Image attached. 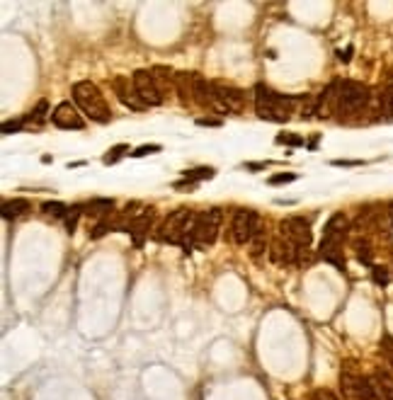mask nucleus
Returning a JSON list of instances; mask_svg holds the SVG:
<instances>
[{"mask_svg": "<svg viewBox=\"0 0 393 400\" xmlns=\"http://www.w3.org/2000/svg\"><path fill=\"white\" fill-rule=\"evenodd\" d=\"M83 206L80 204H75V206H70L68 213H66V228H68V233H73L75 231V226H78V218L83 216Z\"/></svg>", "mask_w": 393, "mask_h": 400, "instance_id": "27", "label": "nucleus"}, {"mask_svg": "<svg viewBox=\"0 0 393 400\" xmlns=\"http://www.w3.org/2000/svg\"><path fill=\"white\" fill-rule=\"evenodd\" d=\"M158 151H161V146H158V144H149V146L136 148L131 156H134V158H144V156H151V153H158Z\"/></svg>", "mask_w": 393, "mask_h": 400, "instance_id": "32", "label": "nucleus"}, {"mask_svg": "<svg viewBox=\"0 0 393 400\" xmlns=\"http://www.w3.org/2000/svg\"><path fill=\"white\" fill-rule=\"evenodd\" d=\"M354 253H357V260L362 262V265H371L374 262V250H371V243L367 238H357L352 243Z\"/></svg>", "mask_w": 393, "mask_h": 400, "instance_id": "23", "label": "nucleus"}, {"mask_svg": "<svg viewBox=\"0 0 393 400\" xmlns=\"http://www.w3.org/2000/svg\"><path fill=\"white\" fill-rule=\"evenodd\" d=\"M30 209H32L30 199H25V196H15V199L3 201V209H0V213H3V218H18Z\"/></svg>", "mask_w": 393, "mask_h": 400, "instance_id": "19", "label": "nucleus"}, {"mask_svg": "<svg viewBox=\"0 0 393 400\" xmlns=\"http://www.w3.org/2000/svg\"><path fill=\"white\" fill-rule=\"evenodd\" d=\"M194 221H196V213L192 209H187V206L175 209L173 213H168V218L163 221L158 238L173 245H182L185 250H189V235H192Z\"/></svg>", "mask_w": 393, "mask_h": 400, "instance_id": "4", "label": "nucleus"}, {"mask_svg": "<svg viewBox=\"0 0 393 400\" xmlns=\"http://www.w3.org/2000/svg\"><path fill=\"white\" fill-rule=\"evenodd\" d=\"M216 175L214 168H194V170H185L182 175V182L185 185H196L201 182V180H211Z\"/></svg>", "mask_w": 393, "mask_h": 400, "instance_id": "22", "label": "nucleus"}, {"mask_svg": "<svg viewBox=\"0 0 393 400\" xmlns=\"http://www.w3.org/2000/svg\"><path fill=\"white\" fill-rule=\"evenodd\" d=\"M248 245H250V255H253V257H260L262 253H270L272 240H270V235H267L265 223H260L258 231H255V235H253V240H250Z\"/></svg>", "mask_w": 393, "mask_h": 400, "instance_id": "20", "label": "nucleus"}, {"mask_svg": "<svg viewBox=\"0 0 393 400\" xmlns=\"http://www.w3.org/2000/svg\"><path fill=\"white\" fill-rule=\"evenodd\" d=\"M277 144L280 146H304V139L299 134H280L277 136Z\"/></svg>", "mask_w": 393, "mask_h": 400, "instance_id": "30", "label": "nucleus"}, {"mask_svg": "<svg viewBox=\"0 0 393 400\" xmlns=\"http://www.w3.org/2000/svg\"><path fill=\"white\" fill-rule=\"evenodd\" d=\"M25 119H15V122H5L3 124V134H15V131H20L22 127H25Z\"/></svg>", "mask_w": 393, "mask_h": 400, "instance_id": "34", "label": "nucleus"}, {"mask_svg": "<svg viewBox=\"0 0 393 400\" xmlns=\"http://www.w3.org/2000/svg\"><path fill=\"white\" fill-rule=\"evenodd\" d=\"M51 122L56 124L58 129H83L85 127L78 107L70 105V102H61V105H56V109L51 112Z\"/></svg>", "mask_w": 393, "mask_h": 400, "instance_id": "12", "label": "nucleus"}, {"mask_svg": "<svg viewBox=\"0 0 393 400\" xmlns=\"http://www.w3.org/2000/svg\"><path fill=\"white\" fill-rule=\"evenodd\" d=\"M112 209H114L112 199H92V201H87V204L83 206L85 216H95V218L112 216Z\"/></svg>", "mask_w": 393, "mask_h": 400, "instance_id": "21", "label": "nucleus"}, {"mask_svg": "<svg viewBox=\"0 0 393 400\" xmlns=\"http://www.w3.org/2000/svg\"><path fill=\"white\" fill-rule=\"evenodd\" d=\"M112 90H114V95L119 97V102H122L124 107L134 109V112H144V109H149L144 105V100L139 97V92H136L134 80L127 78V75H117V78L112 80Z\"/></svg>", "mask_w": 393, "mask_h": 400, "instance_id": "11", "label": "nucleus"}, {"mask_svg": "<svg viewBox=\"0 0 393 400\" xmlns=\"http://www.w3.org/2000/svg\"><path fill=\"white\" fill-rule=\"evenodd\" d=\"M248 170H265L267 168V163H248V165H245Z\"/></svg>", "mask_w": 393, "mask_h": 400, "instance_id": "36", "label": "nucleus"}, {"mask_svg": "<svg viewBox=\"0 0 393 400\" xmlns=\"http://www.w3.org/2000/svg\"><path fill=\"white\" fill-rule=\"evenodd\" d=\"M42 211L46 213V216H54V218H66V213H68V206H66L63 201H44Z\"/></svg>", "mask_w": 393, "mask_h": 400, "instance_id": "25", "label": "nucleus"}, {"mask_svg": "<svg viewBox=\"0 0 393 400\" xmlns=\"http://www.w3.org/2000/svg\"><path fill=\"white\" fill-rule=\"evenodd\" d=\"M245 107V95L238 87L214 80V112L218 114H240Z\"/></svg>", "mask_w": 393, "mask_h": 400, "instance_id": "8", "label": "nucleus"}, {"mask_svg": "<svg viewBox=\"0 0 393 400\" xmlns=\"http://www.w3.org/2000/svg\"><path fill=\"white\" fill-rule=\"evenodd\" d=\"M299 105H301V97L282 95V92H275L272 87L262 83L255 85V112L265 122H275V124L289 122L294 109Z\"/></svg>", "mask_w": 393, "mask_h": 400, "instance_id": "1", "label": "nucleus"}, {"mask_svg": "<svg viewBox=\"0 0 393 400\" xmlns=\"http://www.w3.org/2000/svg\"><path fill=\"white\" fill-rule=\"evenodd\" d=\"M131 80H134L136 92H139V97L144 100L146 107H161L163 102H166V97H163L161 87H158L151 70H146V68L136 70V73L131 75Z\"/></svg>", "mask_w": 393, "mask_h": 400, "instance_id": "10", "label": "nucleus"}, {"mask_svg": "<svg viewBox=\"0 0 393 400\" xmlns=\"http://www.w3.org/2000/svg\"><path fill=\"white\" fill-rule=\"evenodd\" d=\"M151 73H153V78H156L158 87H161L163 97H168L170 92H175V73L168 68V65H153Z\"/></svg>", "mask_w": 393, "mask_h": 400, "instance_id": "18", "label": "nucleus"}, {"mask_svg": "<svg viewBox=\"0 0 393 400\" xmlns=\"http://www.w3.org/2000/svg\"><path fill=\"white\" fill-rule=\"evenodd\" d=\"M308 400H340V398H337L330 388H316V391L308 396Z\"/></svg>", "mask_w": 393, "mask_h": 400, "instance_id": "31", "label": "nucleus"}, {"mask_svg": "<svg viewBox=\"0 0 393 400\" xmlns=\"http://www.w3.org/2000/svg\"><path fill=\"white\" fill-rule=\"evenodd\" d=\"M129 153V146L127 144H119V146H112L107 151V156L102 158V163H105V165H114V163H119L122 161L124 156H127Z\"/></svg>", "mask_w": 393, "mask_h": 400, "instance_id": "26", "label": "nucleus"}, {"mask_svg": "<svg viewBox=\"0 0 393 400\" xmlns=\"http://www.w3.org/2000/svg\"><path fill=\"white\" fill-rule=\"evenodd\" d=\"M192 105L201 107V109H211V107H214V80H206L204 75L194 73Z\"/></svg>", "mask_w": 393, "mask_h": 400, "instance_id": "14", "label": "nucleus"}, {"mask_svg": "<svg viewBox=\"0 0 393 400\" xmlns=\"http://www.w3.org/2000/svg\"><path fill=\"white\" fill-rule=\"evenodd\" d=\"M280 235L287 238L299 250V262L304 260L306 250L311 248V226L301 216H289L280 223Z\"/></svg>", "mask_w": 393, "mask_h": 400, "instance_id": "7", "label": "nucleus"}, {"mask_svg": "<svg viewBox=\"0 0 393 400\" xmlns=\"http://www.w3.org/2000/svg\"><path fill=\"white\" fill-rule=\"evenodd\" d=\"M221 223L223 211L218 206H211V209L196 213L192 235H189V248H209V245H214L218 231H221Z\"/></svg>", "mask_w": 393, "mask_h": 400, "instance_id": "5", "label": "nucleus"}, {"mask_svg": "<svg viewBox=\"0 0 393 400\" xmlns=\"http://www.w3.org/2000/svg\"><path fill=\"white\" fill-rule=\"evenodd\" d=\"M340 391L345 400H381L374 383L367 376H362L352 364L345 366L340 374Z\"/></svg>", "mask_w": 393, "mask_h": 400, "instance_id": "6", "label": "nucleus"}, {"mask_svg": "<svg viewBox=\"0 0 393 400\" xmlns=\"http://www.w3.org/2000/svg\"><path fill=\"white\" fill-rule=\"evenodd\" d=\"M369 379H371V383H374V388H376V393H379L381 400H393V376H391V371L376 369Z\"/></svg>", "mask_w": 393, "mask_h": 400, "instance_id": "17", "label": "nucleus"}, {"mask_svg": "<svg viewBox=\"0 0 393 400\" xmlns=\"http://www.w3.org/2000/svg\"><path fill=\"white\" fill-rule=\"evenodd\" d=\"M73 105L97 124H107L112 119V109H109L105 95L92 80H80L73 85Z\"/></svg>", "mask_w": 393, "mask_h": 400, "instance_id": "3", "label": "nucleus"}, {"mask_svg": "<svg viewBox=\"0 0 393 400\" xmlns=\"http://www.w3.org/2000/svg\"><path fill=\"white\" fill-rule=\"evenodd\" d=\"M347 231H349V221L342 211L332 213L328 218L325 228H323V238H320V245H318V255L323 257L325 262L335 265L337 270H345V255H342V245H345V238H347Z\"/></svg>", "mask_w": 393, "mask_h": 400, "instance_id": "2", "label": "nucleus"}, {"mask_svg": "<svg viewBox=\"0 0 393 400\" xmlns=\"http://www.w3.org/2000/svg\"><path fill=\"white\" fill-rule=\"evenodd\" d=\"M260 216L253 209H238L231 218V228H228V235L236 245H245L253 240L255 231L260 226Z\"/></svg>", "mask_w": 393, "mask_h": 400, "instance_id": "9", "label": "nucleus"}, {"mask_svg": "<svg viewBox=\"0 0 393 400\" xmlns=\"http://www.w3.org/2000/svg\"><path fill=\"white\" fill-rule=\"evenodd\" d=\"M297 180V173H284V175H275V177H270L267 182L270 185H287V182H294Z\"/></svg>", "mask_w": 393, "mask_h": 400, "instance_id": "33", "label": "nucleus"}, {"mask_svg": "<svg viewBox=\"0 0 393 400\" xmlns=\"http://www.w3.org/2000/svg\"><path fill=\"white\" fill-rule=\"evenodd\" d=\"M46 114H49V102L46 100H39V102H37V107L25 117V122L27 124H30V122L32 124H44V122H46Z\"/></svg>", "mask_w": 393, "mask_h": 400, "instance_id": "24", "label": "nucleus"}, {"mask_svg": "<svg viewBox=\"0 0 393 400\" xmlns=\"http://www.w3.org/2000/svg\"><path fill=\"white\" fill-rule=\"evenodd\" d=\"M153 218H156L153 209H146L134 221V226L129 228V235H131V240H134V245H144V240L149 238V233H151V228H153Z\"/></svg>", "mask_w": 393, "mask_h": 400, "instance_id": "15", "label": "nucleus"}, {"mask_svg": "<svg viewBox=\"0 0 393 400\" xmlns=\"http://www.w3.org/2000/svg\"><path fill=\"white\" fill-rule=\"evenodd\" d=\"M332 165H359V161H332Z\"/></svg>", "mask_w": 393, "mask_h": 400, "instance_id": "37", "label": "nucleus"}, {"mask_svg": "<svg viewBox=\"0 0 393 400\" xmlns=\"http://www.w3.org/2000/svg\"><path fill=\"white\" fill-rule=\"evenodd\" d=\"M371 279H374V284H379V287H386V284L391 282V272L381 265H374L371 267Z\"/></svg>", "mask_w": 393, "mask_h": 400, "instance_id": "28", "label": "nucleus"}, {"mask_svg": "<svg viewBox=\"0 0 393 400\" xmlns=\"http://www.w3.org/2000/svg\"><path fill=\"white\" fill-rule=\"evenodd\" d=\"M270 260L275 262V265H294V262H299V250L294 248L287 238L277 235L270 245Z\"/></svg>", "mask_w": 393, "mask_h": 400, "instance_id": "13", "label": "nucleus"}, {"mask_svg": "<svg viewBox=\"0 0 393 400\" xmlns=\"http://www.w3.org/2000/svg\"><path fill=\"white\" fill-rule=\"evenodd\" d=\"M381 354L389 361V366H393V337L391 335H384L381 337Z\"/></svg>", "mask_w": 393, "mask_h": 400, "instance_id": "29", "label": "nucleus"}, {"mask_svg": "<svg viewBox=\"0 0 393 400\" xmlns=\"http://www.w3.org/2000/svg\"><path fill=\"white\" fill-rule=\"evenodd\" d=\"M196 124H199V127H221V119H209V117H201V119H196Z\"/></svg>", "mask_w": 393, "mask_h": 400, "instance_id": "35", "label": "nucleus"}, {"mask_svg": "<svg viewBox=\"0 0 393 400\" xmlns=\"http://www.w3.org/2000/svg\"><path fill=\"white\" fill-rule=\"evenodd\" d=\"M192 87H194V73H187V70L175 73V92L180 95L182 105H192Z\"/></svg>", "mask_w": 393, "mask_h": 400, "instance_id": "16", "label": "nucleus"}]
</instances>
